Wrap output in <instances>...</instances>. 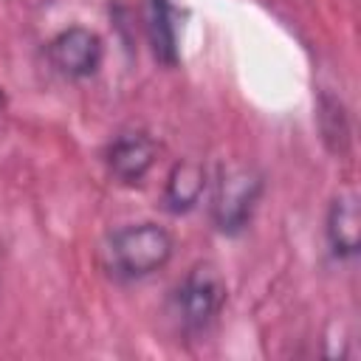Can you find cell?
Masks as SVG:
<instances>
[{
    "label": "cell",
    "instance_id": "ba28073f",
    "mask_svg": "<svg viewBox=\"0 0 361 361\" xmlns=\"http://www.w3.org/2000/svg\"><path fill=\"white\" fill-rule=\"evenodd\" d=\"M147 31L152 51L161 62H178V34H175V8L172 0H147Z\"/></svg>",
    "mask_w": 361,
    "mask_h": 361
},
{
    "label": "cell",
    "instance_id": "52a82bcc",
    "mask_svg": "<svg viewBox=\"0 0 361 361\" xmlns=\"http://www.w3.org/2000/svg\"><path fill=\"white\" fill-rule=\"evenodd\" d=\"M206 186V169L197 161H180L172 166L164 189V206L172 214H183L197 206Z\"/></svg>",
    "mask_w": 361,
    "mask_h": 361
},
{
    "label": "cell",
    "instance_id": "5b68a950",
    "mask_svg": "<svg viewBox=\"0 0 361 361\" xmlns=\"http://www.w3.org/2000/svg\"><path fill=\"white\" fill-rule=\"evenodd\" d=\"M155 161V144L144 133H124L107 149V166L121 183H138Z\"/></svg>",
    "mask_w": 361,
    "mask_h": 361
},
{
    "label": "cell",
    "instance_id": "9c48e42d",
    "mask_svg": "<svg viewBox=\"0 0 361 361\" xmlns=\"http://www.w3.org/2000/svg\"><path fill=\"white\" fill-rule=\"evenodd\" d=\"M319 127L322 135L327 141V147L336 155H344L350 147V121H347V110L336 96H322L319 99Z\"/></svg>",
    "mask_w": 361,
    "mask_h": 361
},
{
    "label": "cell",
    "instance_id": "6da1fadb",
    "mask_svg": "<svg viewBox=\"0 0 361 361\" xmlns=\"http://www.w3.org/2000/svg\"><path fill=\"white\" fill-rule=\"evenodd\" d=\"M172 257V237L155 223L118 228L107 243L110 271L121 279H141L161 271Z\"/></svg>",
    "mask_w": 361,
    "mask_h": 361
},
{
    "label": "cell",
    "instance_id": "3957f363",
    "mask_svg": "<svg viewBox=\"0 0 361 361\" xmlns=\"http://www.w3.org/2000/svg\"><path fill=\"white\" fill-rule=\"evenodd\" d=\"M226 302V282L212 262L195 265L178 288V313L189 330H203Z\"/></svg>",
    "mask_w": 361,
    "mask_h": 361
},
{
    "label": "cell",
    "instance_id": "8992f818",
    "mask_svg": "<svg viewBox=\"0 0 361 361\" xmlns=\"http://www.w3.org/2000/svg\"><path fill=\"white\" fill-rule=\"evenodd\" d=\"M327 240L336 257H355L361 245V217L353 195H341L333 200L327 212Z\"/></svg>",
    "mask_w": 361,
    "mask_h": 361
},
{
    "label": "cell",
    "instance_id": "277c9868",
    "mask_svg": "<svg viewBox=\"0 0 361 361\" xmlns=\"http://www.w3.org/2000/svg\"><path fill=\"white\" fill-rule=\"evenodd\" d=\"M48 56L59 73L71 79H85L96 73V68L102 65V39L90 28L73 25L51 39Z\"/></svg>",
    "mask_w": 361,
    "mask_h": 361
},
{
    "label": "cell",
    "instance_id": "7a4b0ae2",
    "mask_svg": "<svg viewBox=\"0 0 361 361\" xmlns=\"http://www.w3.org/2000/svg\"><path fill=\"white\" fill-rule=\"evenodd\" d=\"M262 195V178L254 169H228L214 192L212 220L223 234H237L248 226L251 212Z\"/></svg>",
    "mask_w": 361,
    "mask_h": 361
}]
</instances>
